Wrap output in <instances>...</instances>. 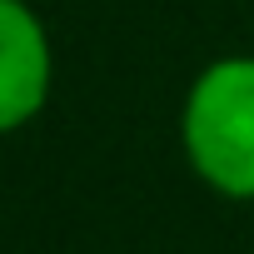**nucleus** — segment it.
<instances>
[{
    "mask_svg": "<svg viewBox=\"0 0 254 254\" xmlns=\"http://www.w3.org/2000/svg\"><path fill=\"white\" fill-rule=\"evenodd\" d=\"M180 155L209 194L254 204V50L199 65L180 100Z\"/></svg>",
    "mask_w": 254,
    "mask_h": 254,
    "instance_id": "nucleus-1",
    "label": "nucleus"
},
{
    "mask_svg": "<svg viewBox=\"0 0 254 254\" xmlns=\"http://www.w3.org/2000/svg\"><path fill=\"white\" fill-rule=\"evenodd\" d=\"M55 90V40L30 0H0V135L35 125Z\"/></svg>",
    "mask_w": 254,
    "mask_h": 254,
    "instance_id": "nucleus-2",
    "label": "nucleus"
}]
</instances>
